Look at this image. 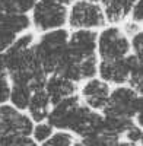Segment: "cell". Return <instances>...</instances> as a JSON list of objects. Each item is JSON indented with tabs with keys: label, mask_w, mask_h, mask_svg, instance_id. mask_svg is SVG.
I'll return each mask as SVG.
<instances>
[{
	"label": "cell",
	"mask_w": 143,
	"mask_h": 146,
	"mask_svg": "<svg viewBox=\"0 0 143 146\" xmlns=\"http://www.w3.org/2000/svg\"><path fill=\"white\" fill-rule=\"evenodd\" d=\"M70 29H89L95 31L104 28L107 21L104 10L99 3H92L86 0H75L67 9V23Z\"/></svg>",
	"instance_id": "5b68a950"
},
{
	"label": "cell",
	"mask_w": 143,
	"mask_h": 146,
	"mask_svg": "<svg viewBox=\"0 0 143 146\" xmlns=\"http://www.w3.org/2000/svg\"><path fill=\"white\" fill-rule=\"evenodd\" d=\"M77 92L80 101L85 104L89 110L97 113H102V110L105 108L107 102L110 98V92H111V85L107 82L93 78L89 80H85V83L82 85V88Z\"/></svg>",
	"instance_id": "8992f818"
},
{
	"label": "cell",
	"mask_w": 143,
	"mask_h": 146,
	"mask_svg": "<svg viewBox=\"0 0 143 146\" xmlns=\"http://www.w3.org/2000/svg\"><path fill=\"white\" fill-rule=\"evenodd\" d=\"M101 80L107 82L108 85H127L128 76H130V66L127 63V58H120L108 62V60H99L98 62V73Z\"/></svg>",
	"instance_id": "ba28073f"
},
{
	"label": "cell",
	"mask_w": 143,
	"mask_h": 146,
	"mask_svg": "<svg viewBox=\"0 0 143 146\" xmlns=\"http://www.w3.org/2000/svg\"><path fill=\"white\" fill-rule=\"evenodd\" d=\"M32 91L26 85H10V95H9V102L13 108L19 111H26L29 100H31Z\"/></svg>",
	"instance_id": "4fadbf2b"
},
{
	"label": "cell",
	"mask_w": 143,
	"mask_h": 146,
	"mask_svg": "<svg viewBox=\"0 0 143 146\" xmlns=\"http://www.w3.org/2000/svg\"><path fill=\"white\" fill-rule=\"evenodd\" d=\"M31 27L38 32L64 28L67 23V7L54 0H38L31 10Z\"/></svg>",
	"instance_id": "277c9868"
},
{
	"label": "cell",
	"mask_w": 143,
	"mask_h": 146,
	"mask_svg": "<svg viewBox=\"0 0 143 146\" xmlns=\"http://www.w3.org/2000/svg\"><path fill=\"white\" fill-rule=\"evenodd\" d=\"M10 95V80L6 72L0 70V105L9 102Z\"/></svg>",
	"instance_id": "d6986e66"
},
{
	"label": "cell",
	"mask_w": 143,
	"mask_h": 146,
	"mask_svg": "<svg viewBox=\"0 0 143 146\" xmlns=\"http://www.w3.org/2000/svg\"><path fill=\"white\" fill-rule=\"evenodd\" d=\"M51 110V102L47 96L44 89H38L34 91L31 95V100L28 104V115L29 118L35 123H41V121H45L47 117H48V113Z\"/></svg>",
	"instance_id": "8fae6325"
},
{
	"label": "cell",
	"mask_w": 143,
	"mask_h": 146,
	"mask_svg": "<svg viewBox=\"0 0 143 146\" xmlns=\"http://www.w3.org/2000/svg\"><path fill=\"white\" fill-rule=\"evenodd\" d=\"M54 133V129L47 123V121H41V123H35L31 131V137L34 139V142H37L38 145H41L42 142H45L51 135Z\"/></svg>",
	"instance_id": "e0dca14e"
},
{
	"label": "cell",
	"mask_w": 143,
	"mask_h": 146,
	"mask_svg": "<svg viewBox=\"0 0 143 146\" xmlns=\"http://www.w3.org/2000/svg\"><path fill=\"white\" fill-rule=\"evenodd\" d=\"M128 16H130V21L132 22L142 25V21H143V0H137V2L133 5Z\"/></svg>",
	"instance_id": "7402d4cb"
},
{
	"label": "cell",
	"mask_w": 143,
	"mask_h": 146,
	"mask_svg": "<svg viewBox=\"0 0 143 146\" xmlns=\"http://www.w3.org/2000/svg\"><path fill=\"white\" fill-rule=\"evenodd\" d=\"M136 2L137 0H101L99 5L104 10L105 21L111 25H117L126 21Z\"/></svg>",
	"instance_id": "30bf717a"
},
{
	"label": "cell",
	"mask_w": 143,
	"mask_h": 146,
	"mask_svg": "<svg viewBox=\"0 0 143 146\" xmlns=\"http://www.w3.org/2000/svg\"><path fill=\"white\" fill-rule=\"evenodd\" d=\"M38 0H0V12L28 15Z\"/></svg>",
	"instance_id": "5bb4252c"
},
{
	"label": "cell",
	"mask_w": 143,
	"mask_h": 146,
	"mask_svg": "<svg viewBox=\"0 0 143 146\" xmlns=\"http://www.w3.org/2000/svg\"><path fill=\"white\" fill-rule=\"evenodd\" d=\"M98 57L95 56H89L86 58H83L82 62H79V67H80V75H82V80H89L97 78L98 73Z\"/></svg>",
	"instance_id": "2e32d148"
},
{
	"label": "cell",
	"mask_w": 143,
	"mask_h": 146,
	"mask_svg": "<svg viewBox=\"0 0 143 146\" xmlns=\"http://www.w3.org/2000/svg\"><path fill=\"white\" fill-rule=\"evenodd\" d=\"M130 41L123 29L117 25H108L101 28L97 36V57L98 60H120L128 56Z\"/></svg>",
	"instance_id": "3957f363"
},
{
	"label": "cell",
	"mask_w": 143,
	"mask_h": 146,
	"mask_svg": "<svg viewBox=\"0 0 143 146\" xmlns=\"http://www.w3.org/2000/svg\"><path fill=\"white\" fill-rule=\"evenodd\" d=\"M0 28H3L6 31L13 32L15 35H22L28 32L31 28V19L29 15L23 13H5L0 12Z\"/></svg>",
	"instance_id": "7c38bea8"
},
{
	"label": "cell",
	"mask_w": 143,
	"mask_h": 146,
	"mask_svg": "<svg viewBox=\"0 0 143 146\" xmlns=\"http://www.w3.org/2000/svg\"><path fill=\"white\" fill-rule=\"evenodd\" d=\"M16 38H18V35H15L13 32L0 28V54L5 53L7 48L15 42Z\"/></svg>",
	"instance_id": "44dd1931"
},
{
	"label": "cell",
	"mask_w": 143,
	"mask_h": 146,
	"mask_svg": "<svg viewBox=\"0 0 143 146\" xmlns=\"http://www.w3.org/2000/svg\"><path fill=\"white\" fill-rule=\"evenodd\" d=\"M142 137H143L142 127H139L137 124H133L124 131V135L121 136V140H124L126 143L132 145V146H140Z\"/></svg>",
	"instance_id": "ac0fdd59"
},
{
	"label": "cell",
	"mask_w": 143,
	"mask_h": 146,
	"mask_svg": "<svg viewBox=\"0 0 143 146\" xmlns=\"http://www.w3.org/2000/svg\"><path fill=\"white\" fill-rule=\"evenodd\" d=\"M54 2H57V3H60V5H63V6H70L72 3L75 2V0H54Z\"/></svg>",
	"instance_id": "603a6c76"
},
{
	"label": "cell",
	"mask_w": 143,
	"mask_h": 146,
	"mask_svg": "<svg viewBox=\"0 0 143 146\" xmlns=\"http://www.w3.org/2000/svg\"><path fill=\"white\" fill-rule=\"evenodd\" d=\"M44 91H45L47 96H48V100L51 102V107H53L57 102H60L62 100H66L72 95H76L79 88L76 83L58 76L56 73H51V75L47 76Z\"/></svg>",
	"instance_id": "9c48e42d"
},
{
	"label": "cell",
	"mask_w": 143,
	"mask_h": 146,
	"mask_svg": "<svg viewBox=\"0 0 143 146\" xmlns=\"http://www.w3.org/2000/svg\"><path fill=\"white\" fill-rule=\"evenodd\" d=\"M97 36L98 32L89 29H76L73 32H69L67 54L77 63L89 56H95L97 54Z\"/></svg>",
	"instance_id": "52a82bcc"
},
{
	"label": "cell",
	"mask_w": 143,
	"mask_h": 146,
	"mask_svg": "<svg viewBox=\"0 0 143 146\" xmlns=\"http://www.w3.org/2000/svg\"><path fill=\"white\" fill-rule=\"evenodd\" d=\"M142 94H137L128 85H120L111 89L108 102L101 114L105 117H121L134 120L136 115L142 114Z\"/></svg>",
	"instance_id": "7a4b0ae2"
},
{
	"label": "cell",
	"mask_w": 143,
	"mask_h": 146,
	"mask_svg": "<svg viewBox=\"0 0 143 146\" xmlns=\"http://www.w3.org/2000/svg\"><path fill=\"white\" fill-rule=\"evenodd\" d=\"M76 136L66 130H54L53 135L40 146H75Z\"/></svg>",
	"instance_id": "9a60e30c"
},
{
	"label": "cell",
	"mask_w": 143,
	"mask_h": 146,
	"mask_svg": "<svg viewBox=\"0 0 143 146\" xmlns=\"http://www.w3.org/2000/svg\"><path fill=\"white\" fill-rule=\"evenodd\" d=\"M128 41H130V51L134 56L142 58V56H143V34H142V31L132 35L128 38Z\"/></svg>",
	"instance_id": "ffe728a7"
},
{
	"label": "cell",
	"mask_w": 143,
	"mask_h": 146,
	"mask_svg": "<svg viewBox=\"0 0 143 146\" xmlns=\"http://www.w3.org/2000/svg\"><path fill=\"white\" fill-rule=\"evenodd\" d=\"M69 31L64 28L42 32L32 44V50L37 56L42 70L47 75L56 72L58 62L67 50Z\"/></svg>",
	"instance_id": "6da1fadb"
}]
</instances>
